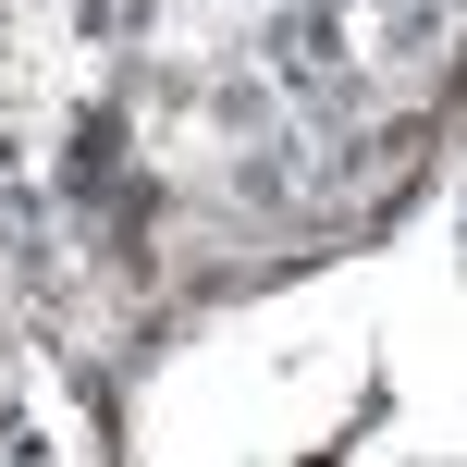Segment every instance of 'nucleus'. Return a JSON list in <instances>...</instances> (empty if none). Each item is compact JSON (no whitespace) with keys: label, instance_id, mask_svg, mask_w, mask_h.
<instances>
[{"label":"nucleus","instance_id":"1","mask_svg":"<svg viewBox=\"0 0 467 467\" xmlns=\"http://www.w3.org/2000/svg\"><path fill=\"white\" fill-rule=\"evenodd\" d=\"M271 62L296 74V87H332V74H345V13H320V0H296V13L271 25Z\"/></svg>","mask_w":467,"mask_h":467}]
</instances>
